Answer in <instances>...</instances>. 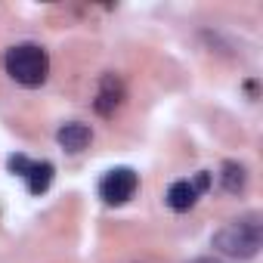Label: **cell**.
<instances>
[{
	"mask_svg": "<svg viewBox=\"0 0 263 263\" xmlns=\"http://www.w3.org/2000/svg\"><path fill=\"white\" fill-rule=\"evenodd\" d=\"M7 74L22 87H41L50 74V56L37 44H16L4 53Z\"/></svg>",
	"mask_w": 263,
	"mask_h": 263,
	"instance_id": "6da1fadb",
	"label": "cell"
},
{
	"mask_svg": "<svg viewBox=\"0 0 263 263\" xmlns=\"http://www.w3.org/2000/svg\"><path fill=\"white\" fill-rule=\"evenodd\" d=\"M263 241V229L257 223V217L248 220H235L229 226H223L220 232H214V248L226 257H238V260H251L260 251Z\"/></svg>",
	"mask_w": 263,
	"mask_h": 263,
	"instance_id": "7a4b0ae2",
	"label": "cell"
},
{
	"mask_svg": "<svg viewBox=\"0 0 263 263\" xmlns=\"http://www.w3.org/2000/svg\"><path fill=\"white\" fill-rule=\"evenodd\" d=\"M7 167H10L16 177L25 180V186H28L31 195H44V192L50 189L53 177H56V167H53L50 161H34V158H28V155H22V152L10 155Z\"/></svg>",
	"mask_w": 263,
	"mask_h": 263,
	"instance_id": "3957f363",
	"label": "cell"
},
{
	"mask_svg": "<svg viewBox=\"0 0 263 263\" xmlns=\"http://www.w3.org/2000/svg\"><path fill=\"white\" fill-rule=\"evenodd\" d=\"M140 186V177L137 171H130V167H111L102 180H99V198L105 204H124L134 198Z\"/></svg>",
	"mask_w": 263,
	"mask_h": 263,
	"instance_id": "277c9868",
	"label": "cell"
},
{
	"mask_svg": "<svg viewBox=\"0 0 263 263\" xmlns=\"http://www.w3.org/2000/svg\"><path fill=\"white\" fill-rule=\"evenodd\" d=\"M211 183H214V177H211L208 171H198L192 180H177V183H171L164 201L171 204V211H180V214H183V211L195 208V201L211 189Z\"/></svg>",
	"mask_w": 263,
	"mask_h": 263,
	"instance_id": "5b68a950",
	"label": "cell"
},
{
	"mask_svg": "<svg viewBox=\"0 0 263 263\" xmlns=\"http://www.w3.org/2000/svg\"><path fill=\"white\" fill-rule=\"evenodd\" d=\"M56 140H59V146H62L65 152H81V149H87V146H90L93 130H90L87 124H81V121H71V124L59 127Z\"/></svg>",
	"mask_w": 263,
	"mask_h": 263,
	"instance_id": "8992f818",
	"label": "cell"
},
{
	"mask_svg": "<svg viewBox=\"0 0 263 263\" xmlns=\"http://www.w3.org/2000/svg\"><path fill=\"white\" fill-rule=\"evenodd\" d=\"M121 102V81L115 74H105L99 84V99H96V111L99 115H111Z\"/></svg>",
	"mask_w": 263,
	"mask_h": 263,
	"instance_id": "52a82bcc",
	"label": "cell"
},
{
	"mask_svg": "<svg viewBox=\"0 0 263 263\" xmlns=\"http://www.w3.org/2000/svg\"><path fill=\"white\" fill-rule=\"evenodd\" d=\"M220 180H223V189H226L229 195H238V192L245 189V183H248V174H245V167H241L238 161H226Z\"/></svg>",
	"mask_w": 263,
	"mask_h": 263,
	"instance_id": "ba28073f",
	"label": "cell"
},
{
	"mask_svg": "<svg viewBox=\"0 0 263 263\" xmlns=\"http://www.w3.org/2000/svg\"><path fill=\"white\" fill-rule=\"evenodd\" d=\"M192 263H220V260H211V257H201V260H192Z\"/></svg>",
	"mask_w": 263,
	"mask_h": 263,
	"instance_id": "9c48e42d",
	"label": "cell"
}]
</instances>
